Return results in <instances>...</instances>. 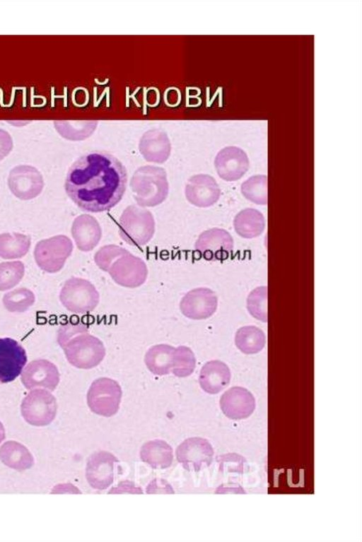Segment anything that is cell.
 I'll use <instances>...</instances> for the list:
<instances>
[{
  "mask_svg": "<svg viewBox=\"0 0 362 542\" xmlns=\"http://www.w3.org/2000/svg\"><path fill=\"white\" fill-rule=\"evenodd\" d=\"M241 192L247 200L258 205H267V176L257 175L249 177L241 184Z\"/></svg>",
  "mask_w": 362,
  "mask_h": 542,
  "instance_id": "cell-29",
  "label": "cell"
},
{
  "mask_svg": "<svg viewBox=\"0 0 362 542\" xmlns=\"http://www.w3.org/2000/svg\"><path fill=\"white\" fill-rule=\"evenodd\" d=\"M235 343L241 352L245 354H255L264 347L265 336L258 327L245 326L237 331Z\"/></svg>",
  "mask_w": 362,
  "mask_h": 542,
  "instance_id": "cell-28",
  "label": "cell"
},
{
  "mask_svg": "<svg viewBox=\"0 0 362 542\" xmlns=\"http://www.w3.org/2000/svg\"><path fill=\"white\" fill-rule=\"evenodd\" d=\"M178 462L188 471H198L209 466L212 461L214 449L208 440L202 437H189L176 449Z\"/></svg>",
  "mask_w": 362,
  "mask_h": 542,
  "instance_id": "cell-10",
  "label": "cell"
},
{
  "mask_svg": "<svg viewBox=\"0 0 362 542\" xmlns=\"http://www.w3.org/2000/svg\"><path fill=\"white\" fill-rule=\"evenodd\" d=\"M0 460L8 467L22 471L31 468L34 459L23 444L13 440L4 442L0 447Z\"/></svg>",
  "mask_w": 362,
  "mask_h": 542,
  "instance_id": "cell-22",
  "label": "cell"
},
{
  "mask_svg": "<svg viewBox=\"0 0 362 542\" xmlns=\"http://www.w3.org/2000/svg\"><path fill=\"white\" fill-rule=\"evenodd\" d=\"M214 164L219 177L231 182L240 179L246 173L249 167V160L242 149L228 146L218 153Z\"/></svg>",
  "mask_w": 362,
  "mask_h": 542,
  "instance_id": "cell-16",
  "label": "cell"
},
{
  "mask_svg": "<svg viewBox=\"0 0 362 542\" xmlns=\"http://www.w3.org/2000/svg\"><path fill=\"white\" fill-rule=\"evenodd\" d=\"M185 195L193 205L208 207L218 200L221 189L213 177L206 174H197L187 180Z\"/></svg>",
  "mask_w": 362,
  "mask_h": 542,
  "instance_id": "cell-18",
  "label": "cell"
},
{
  "mask_svg": "<svg viewBox=\"0 0 362 542\" xmlns=\"http://www.w3.org/2000/svg\"><path fill=\"white\" fill-rule=\"evenodd\" d=\"M86 330H88L87 326L79 321L67 322L62 324L58 330L57 342L62 348L73 336Z\"/></svg>",
  "mask_w": 362,
  "mask_h": 542,
  "instance_id": "cell-34",
  "label": "cell"
},
{
  "mask_svg": "<svg viewBox=\"0 0 362 542\" xmlns=\"http://www.w3.org/2000/svg\"><path fill=\"white\" fill-rule=\"evenodd\" d=\"M233 225L238 235L243 238L251 239L259 236L264 231L265 220L259 211L248 208L235 216Z\"/></svg>",
  "mask_w": 362,
  "mask_h": 542,
  "instance_id": "cell-25",
  "label": "cell"
},
{
  "mask_svg": "<svg viewBox=\"0 0 362 542\" xmlns=\"http://www.w3.org/2000/svg\"><path fill=\"white\" fill-rule=\"evenodd\" d=\"M24 271V264L21 261L0 263V290H6L16 286L22 279Z\"/></svg>",
  "mask_w": 362,
  "mask_h": 542,
  "instance_id": "cell-32",
  "label": "cell"
},
{
  "mask_svg": "<svg viewBox=\"0 0 362 542\" xmlns=\"http://www.w3.org/2000/svg\"><path fill=\"white\" fill-rule=\"evenodd\" d=\"M12 139L8 132L0 129V160L5 157L12 149Z\"/></svg>",
  "mask_w": 362,
  "mask_h": 542,
  "instance_id": "cell-35",
  "label": "cell"
},
{
  "mask_svg": "<svg viewBox=\"0 0 362 542\" xmlns=\"http://www.w3.org/2000/svg\"><path fill=\"white\" fill-rule=\"evenodd\" d=\"M175 349L168 344H158L150 348L144 359L150 372L158 376L169 374L173 366Z\"/></svg>",
  "mask_w": 362,
  "mask_h": 542,
  "instance_id": "cell-26",
  "label": "cell"
},
{
  "mask_svg": "<svg viewBox=\"0 0 362 542\" xmlns=\"http://www.w3.org/2000/svg\"><path fill=\"white\" fill-rule=\"evenodd\" d=\"M72 249L71 239L64 235H57L39 241L35 247L34 257L41 269L54 273L63 267Z\"/></svg>",
  "mask_w": 362,
  "mask_h": 542,
  "instance_id": "cell-9",
  "label": "cell"
},
{
  "mask_svg": "<svg viewBox=\"0 0 362 542\" xmlns=\"http://www.w3.org/2000/svg\"><path fill=\"white\" fill-rule=\"evenodd\" d=\"M5 429L2 424V423L0 421V444L2 442V441L5 439Z\"/></svg>",
  "mask_w": 362,
  "mask_h": 542,
  "instance_id": "cell-36",
  "label": "cell"
},
{
  "mask_svg": "<svg viewBox=\"0 0 362 542\" xmlns=\"http://www.w3.org/2000/svg\"><path fill=\"white\" fill-rule=\"evenodd\" d=\"M122 389L115 380L101 377L94 380L87 393V403L98 415L110 417L119 410Z\"/></svg>",
  "mask_w": 362,
  "mask_h": 542,
  "instance_id": "cell-7",
  "label": "cell"
},
{
  "mask_svg": "<svg viewBox=\"0 0 362 542\" xmlns=\"http://www.w3.org/2000/svg\"><path fill=\"white\" fill-rule=\"evenodd\" d=\"M62 348L69 363L80 369H91L96 367L105 355V348L103 342L90 334L88 330L73 336Z\"/></svg>",
  "mask_w": 362,
  "mask_h": 542,
  "instance_id": "cell-5",
  "label": "cell"
},
{
  "mask_svg": "<svg viewBox=\"0 0 362 542\" xmlns=\"http://www.w3.org/2000/svg\"><path fill=\"white\" fill-rule=\"evenodd\" d=\"M117 459L111 453L100 451L88 459L86 476L89 485L97 490L107 488L114 480V464Z\"/></svg>",
  "mask_w": 362,
  "mask_h": 542,
  "instance_id": "cell-17",
  "label": "cell"
},
{
  "mask_svg": "<svg viewBox=\"0 0 362 542\" xmlns=\"http://www.w3.org/2000/svg\"><path fill=\"white\" fill-rule=\"evenodd\" d=\"M130 187L139 205L156 206L165 199L168 193L166 172L158 166H141L133 174Z\"/></svg>",
  "mask_w": 362,
  "mask_h": 542,
  "instance_id": "cell-3",
  "label": "cell"
},
{
  "mask_svg": "<svg viewBox=\"0 0 362 542\" xmlns=\"http://www.w3.org/2000/svg\"><path fill=\"white\" fill-rule=\"evenodd\" d=\"M230 380V371L226 364L214 360L207 362L200 370L199 382L201 388L210 394H218L226 387Z\"/></svg>",
  "mask_w": 362,
  "mask_h": 542,
  "instance_id": "cell-21",
  "label": "cell"
},
{
  "mask_svg": "<svg viewBox=\"0 0 362 542\" xmlns=\"http://www.w3.org/2000/svg\"><path fill=\"white\" fill-rule=\"evenodd\" d=\"M71 234L79 249L90 251L99 242L102 230L95 217L89 214H81L74 219Z\"/></svg>",
  "mask_w": 362,
  "mask_h": 542,
  "instance_id": "cell-20",
  "label": "cell"
},
{
  "mask_svg": "<svg viewBox=\"0 0 362 542\" xmlns=\"http://www.w3.org/2000/svg\"><path fill=\"white\" fill-rule=\"evenodd\" d=\"M21 379L28 389L44 387L54 391L59 382V372L57 366L45 359L30 362L22 370Z\"/></svg>",
  "mask_w": 362,
  "mask_h": 542,
  "instance_id": "cell-15",
  "label": "cell"
},
{
  "mask_svg": "<svg viewBox=\"0 0 362 542\" xmlns=\"http://www.w3.org/2000/svg\"><path fill=\"white\" fill-rule=\"evenodd\" d=\"M59 300L63 306L76 314L92 312L99 302V293L95 286L88 280L71 277L64 283Z\"/></svg>",
  "mask_w": 362,
  "mask_h": 542,
  "instance_id": "cell-6",
  "label": "cell"
},
{
  "mask_svg": "<svg viewBox=\"0 0 362 542\" xmlns=\"http://www.w3.org/2000/svg\"><path fill=\"white\" fill-rule=\"evenodd\" d=\"M127 172L112 154L93 151L78 158L69 168L64 188L82 210L99 212L110 209L126 189Z\"/></svg>",
  "mask_w": 362,
  "mask_h": 542,
  "instance_id": "cell-1",
  "label": "cell"
},
{
  "mask_svg": "<svg viewBox=\"0 0 362 542\" xmlns=\"http://www.w3.org/2000/svg\"><path fill=\"white\" fill-rule=\"evenodd\" d=\"M23 346L11 338H0V383L13 381L21 374L27 363Z\"/></svg>",
  "mask_w": 362,
  "mask_h": 542,
  "instance_id": "cell-13",
  "label": "cell"
},
{
  "mask_svg": "<svg viewBox=\"0 0 362 542\" xmlns=\"http://www.w3.org/2000/svg\"><path fill=\"white\" fill-rule=\"evenodd\" d=\"M139 148L147 160L156 163L164 162L170 151V144L167 136L157 131L145 134L141 139Z\"/></svg>",
  "mask_w": 362,
  "mask_h": 542,
  "instance_id": "cell-24",
  "label": "cell"
},
{
  "mask_svg": "<svg viewBox=\"0 0 362 542\" xmlns=\"http://www.w3.org/2000/svg\"><path fill=\"white\" fill-rule=\"evenodd\" d=\"M196 358L192 350L185 346L175 348L172 372L178 377L189 376L194 370Z\"/></svg>",
  "mask_w": 362,
  "mask_h": 542,
  "instance_id": "cell-31",
  "label": "cell"
},
{
  "mask_svg": "<svg viewBox=\"0 0 362 542\" xmlns=\"http://www.w3.org/2000/svg\"><path fill=\"white\" fill-rule=\"evenodd\" d=\"M140 457L153 469H166L173 463V449L163 440H151L141 447Z\"/></svg>",
  "mask_w": 362,
  "mask_h": 542,
  "instance_id": "cell-23",
  "label": "cell"
},
{
  "mask_svg": "<svg viewBox=\"0 0 362 542\" xmlns=\"http://www.w3.org/2000/svg\"><path fill=\"white\" fill-rule=\"evenodd\" d=\"M220 406L223 413L230 419H244L249 417L255 408V399L245 388L234 387L221 397Z\"/></svg>",
  "mask_w": 362,
  "mask_h": 542,
  "instance_id": "cell-19",
  "label": "cell"
},
{
  "mask_svg": "<svg viewBox=\"0 0 362 542\" xmlns=\"http://www.w3.org/2000/svg\"><path fill=\"white\" fill-rule=\"evenodd\" d=\"M35 302L34 293L26 288H18L4 294L3 304L11 312H23Z\"/></svg>",
  "mask_w": 362,
  "mask_h": 542,
  "instance_id": "cell-30",
  "label": "cell"
},
{
  "mask_svg": "<svg viewBox=\"0 0 362 542\" xmlns=\"http://www.w3.org/2000/svg\"><path fill=\"white\" fill-rule=\"evenodd\" d=\"M119 233L127 243L141 246L146 244L155 232V220L151 211L132 204L128 206L121 214Z\"/></svg>",
  "mask_w": 362,
  "mask_h": 542,
  "instance_id": "cell-4",
  "label": "cell"
},
{
  "mask_svg": "<svg viewBox=\"0 0 362 542\" xmlns=\"http://www.w3.org/2000/svg\"><path fill=\"white\" fill-rule=\"evenodd\" d=\"M57 410V400L49 391L42 389L31 390L23 399L21 412L24 420L34 426L49 425Z\"/></svg>",
  "mask_w": 362,
  "mask_h": 542,
  "instance_id": "cell-8",
  "label": "cell"
},
{
  "mask_svg": "<svg viewBox=\"0 0 362 542\" xmlns=\"http://www.w3.org/2000/svg\"><path fill=\"white\" fill-rule=\"evenodd\" d=\"M96 264L107 271L119 285L136 288L142 285L148 275L145 262L125 248L107 245L98 250L94 257Z\"/></svg>",
  "mask_w": 362,
  "mask_h": 542,
  "instance_id": "cell-2",
  "label": "cell"
},
{
  "mask_svg": "<svg viewBox=\"0 0 362 542\" xmlns=\"http://www.w3.org/2000/svg\"><path fill=\"white\" fill-rule=\"evenodd\" d=\"M30 246V237L19 232L0 234V257L16 259L23 257Z\"/></svg>",
  "mask_w": 362,
  "mask_h": 542,
  "instance_id": "cell-27",
  "label": "cell"
},
{
  "mask_svg": "<svg viewBox=\"0 0 362 542\" xmlns=\"http://www.w3.org/2000/svg\"><path fill=\"white\" fill-rule=\"evenodd\" d=\"M250 314L258 320L267 322V287L260 286L250 292L247 299Z\"/></svg>",
  "mask_w": 362,
  "mask_h": 542,
  "instance_id": "cell-33",
  "label": "cell"
},
{
  "mask_svg": "<svg viewBox=\"0 0 362 542\" xmlns=\"http://www.w3.org/2000/svg\"><path fill=\"white\" fill-rule=\"evenodd\" d=\"M218 298L216 293L207 288H197L187 292L182 298L180 307L182 313L192 319H204L216 312Z\"/></svg>",
  "mask_w": 362,
  "mask_h": 542,
  "instance_id": "cell-14",
  "label": "cell"
},
{
  "mask_svg": "<svg viewBox=\"0 0 362 542\" xmlns=\"http://www.w3.org/2000/svg\"><path fill=\"white\" fill-rule=\"evenodd\" d=\"M8 184L15 196L27 200L37 196L41 192L44 181L42 174L36 167L20 165L11 170Z\"/></svg>",
  "mask_w": 362,
  "mask_h": 542,
  "instance_id": "cell-11",
  "label": "cell"
},
{
  "mask_svg": "<svg viewBox=\"0 0 362 542\" xmlns=\"http://www.w3.org/2000/svg\"><path fill=\"white\" fill-rule=\"evenodd\" d=\"M194 247L206 260H223L232 251L233 240L227 230L214 228L202 232Z\"/></svg>",
  "mask_w": 362,
  "mask_h": 542,
  "instance_id": "cell-12",
  "label": "cell"
}]
</instances>
